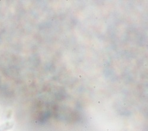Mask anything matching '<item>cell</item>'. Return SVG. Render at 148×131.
Wrapping results in <instances>:
<instances>
[{"label": "cell", "mask_w": 148, "mask_h": 131, "mask_svg": "<svg viewBox=\"0 0 148 131\" xmlns=\"http://www.w3.org/2000/svg\"><path fill=\"white\" fill-rule=\"evenodd\" d=\"M14 124L13 122H6L0 126V131H5L13 127Z\"/></svg>", "instance_id": "1"}]
</instances>
